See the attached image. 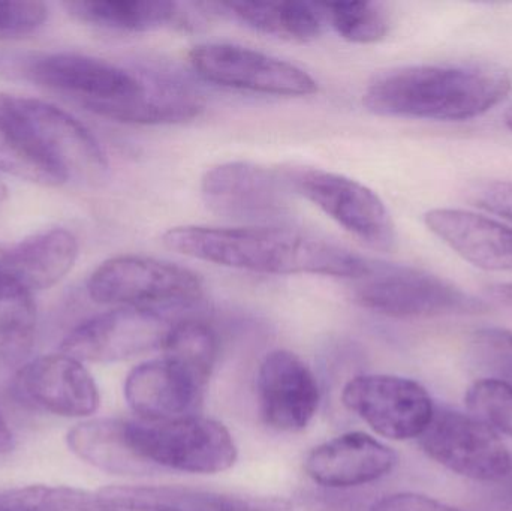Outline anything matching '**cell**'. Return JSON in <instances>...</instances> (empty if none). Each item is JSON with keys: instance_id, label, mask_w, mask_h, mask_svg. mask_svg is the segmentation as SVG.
<instances>
[{"instance_id": "obj_6", "label": "cell", "mask_w": 512, "mask_h": 511, "mask_svg": "<svg viewBox=\"0 0 512 511\" xmlns=\"http://www.w3.org/2000/svg\"><path fill=\"white\" fill-rule=\"evenodd\" d=\"M18 74L105 119L144 89L140 75L78 53L32 54L20 63Z\"/></svg>"}, {"instance_id": "obj_7", "label": "cell", "mask_w": 512, "mask_h": 511, "mask_svg": "<svg viewBox=\"0 0 512 511\" xmlns=\"http://www.w3.org/2000/svg\"><path fill=\"white\" fill-rule=\"evenodd\" d=\"M355 302L376 314L393 318L472 315L487 305L432 273L391 264H375L354 291Z\"/></svg>"}, {"instance_id": "obj_15", "label": "cell", "mask_w": 512, "mask_h": 511, "mask_svg": "<svg viewBox=\"0 0 512 511\" xmlns=\"http://www.w3.org/2000/svg\"><path fill=\"white\" fill-rule=\"evenodd\" d=\"M14 387L18 398L56 416L87 417L101 404L92 374L83 362L65 353L24 363Z\"/></svg>"}, {"instance_id": "obj_17", "label": "cell", "mask_w": 512, "mask_h": 511, "mask_svg": "<svg viewBox=\"0 0 512 511\" xmlns=\"http://www.w3.org/2000/svg\"><path fill=\"white\" fill-rule=\"evenodd\" d=\"M95 497L102 511H292L280 498L180 486H108Z\"/></svg>"}, {"instance_id": "obj_8", "label": "cell", "mask_w": 512, "mask_h": 511, "mask_svg": "<svg viewBox=\"0 0 512 511\" xmlns=\"http://www.w3.org/2000/svg\"><path fill=\"white\" fill-rule=\"evenodd\" d=\"M289 189L318 206L348 233L379 251L396 246V227L384 201L363 183L318 168L285 171Z\"/></svg>"}, {"instance_id": "obj_13", "label": "cell", "mask_w": 512, "mask_h": 511, "mask_svg": "<svg viewBox=\"0 0 512 511\" xmlns=\"http://www.w3.org/2000/svg\"><path fill=\"white\" fill-rule=\"evenodd\" d=\"M285 174L251 162H225L204 174L201 194L207 207L236 221L268 225L289 212Z\"/></svg>"}, {"instance_id": "obj_40", "label": "cell", "mask_w": 512, "mask_h": 511, "mask_svg": "<svg viewBox=\"0 0 512 511\" xmlns=\"http://www.w3.org/2000/svg\"><path fill=\"white\" fill-rule=\"evenodd\" d=\"M505 123H507L508 128L512 131V105L508 108L507 114H505Z\"/></svg>"}, {"instance_id": "obj_33", "label": "cell", "mask_w": 512, "mask_h": 511, "mask_svg": "<svg viewBox=\"0 0 512 511\" xmlns=\"http://www.w3.org/2000/svg\"><path fill=\"white\" fill-rule=\"evenodd\" d=\"M472 201L486 212L512 221V182L492 180L481 183L472 191Z\"/></svg>"}, {"instance_id": "obj_25", "label": "cell", "mask_w": 512, "mask_h": 511, "mask_svg": "<svg viewBox=\"0 0 512 511\" xmlns=\"http://www.w3.org/2000/svg\"><path fill=\"white\" fill-rule=\"evenodd\" d=\"M36 336L32 293L14 284L0 285V363L23 366Z\"/></svg>"}, {"instance_id": "obj_3", "label": "cell", "mask_w": 512, "mask_h": 511, "mask_svg": "<svg viewBox=\"0 0 512 511\" xmlns=\"http://www.w3.org/2000/svg\"><path fill=\"white\" fill-rule=\"evenodd\" d=\"M0 117L60 185L95 183L107 171L104 150L92 132L56 105L0 93Z\"/></svg>"}, {"instance_id": "obj_19", "label": "cell", "mask_w": 512, "mask_h": 511, "mask_svg": "<svg viewBox=\"0 0 512 511\" xmlns=\"http://www.w3.org/2000/svg\"><path fill=\"white\" fill-rule=\"evenodd\" d=\"M427 227L460 257L493 272H512V228L459 209L430 210Z\"/></svg>"}, {"instance_id": "obj_11", "label": "cell", "mask_w": 512, "mask_h": 511, "mask_svg": "<svg viewBox=\"0 0 512 511\" xmlns=\"http://www.w3.org/2000/svg\"><path fill=\"white\" fill-rule=\"evenodd\" d=\"M343 405L376 434L390 440L420 438L436 407L417 381L393 375H360L342 393Z\"/></svg>"}, {"instance_id": "obj_36", "label": "cell", "mask_w": 512, "mask_h": 511, "mask_svg": "<svg viewBox=\"0 0 512 511\" xmlns=\"http://www.w3.org/2000/svg\"><path fill=\"white\" fill-rule=\"evenodd\" d=\"M12 449H14V437L8 423L0 414V453H9Z\"/></svg>"}, {"instance_id": "obj_26", "label": "cell", "mask_w": 512, "mask_h": 511, "mask_svg": "<svg viewBox=\"0 0 512 511\" xmlns=\"http://www.w3.org/2000/svg\"><path fill=\"white\" fill-rule=\"evenodd\" d=\"M164 356L176 360L209 383L218 360V336L209 324L198 320L174 323L165 339Z\"/></svg>"}, {"instance_id": "obj_18", "label": "cell", "mask_w": 512, "mask_h": 511, "mask_svg": "<svg viewBox=\"0 0 512 511\" xmlns=\"http://www.w3.org/2000/svg\"><path fill=\"white\" fill-rule=\"evenodd\" d=\"M393 449L363 432H349L315 447L304 462L307 476L325 488H355L391 473Z\"/></svg>"}, {"instance_id": "obj_32", "label": "cell", "mask_w": 512, "mask_h": 511, "mask_svg": "<svg viewBox=\"0 0 512 511\" xmlns=\"http://www.w3.org/2000/svg\"><path fill=\"white\" fill-rule=\"evenodd\" d=\"M47 17L48 8L44 3L0 0V35L20 36L35 32Z\"/></svg>"}, {"instance_id": "obj_12", "label": "cell", "mask_w": 512, "mask_h": 511, "mask_svg": "<svg viewBox=\"0 0 512 511\" xmlns=\"http://www.w3.org/2000/svg\"><path fill=\"white\" fill-rule=\"evenodd\" d=\"M173 324L153 309L116 308L75 327L60 350L80 362H120L164 347Z\"/></svg>"}, {"instance_id": "obj_29", "label": "cell", "mask_w": 512, "mask_h": 511, "mask_svg": "<svg viewBox=\"0 0 512 511\" xmlns=\"http://www.w3.org/2000/svg\"><path fill=\"white\" fill-rule=\"evenodd\" d=\"M468 362L480 380L495 381L512 387V332L487 327L471 336Z\"/></svg>"}, {"instance_id": "obj_34", "label": "cell", "mask_w": 512, "mask_h": 511, "mask_svg": "<svg viewBox=\"0 0 512 511\" xmlns=\"http://www.w3.org/2000/svg\"><path fill=\"white\" fill-rule=\"evenodd\" d=\"M370 511H460L439 503L433 498L424 495L402 492V494L388 495L373 504Z\"/></svg>"}, {"instance_id": "obj_31", "label": "cell", "mask_w": 512, "mask_h": 511, "mask_svg": "<svg viewBox=\"0 0 512 511\" xmlns=\"http://www.w3.org/2000/svg\"><path fill=\"white\" fill-rule=\"evenodd\" d=\"M0 171L27 182L44 186H59L56 177L42 167L0 117Z\"/></svg>"}, {"instance_id": "obj_5", "label": "cell", "mask_w": 512, "mask_h": 511, "mask_svg": "<svg viewBox=\"0 0 512 511\" xmlns=\"http://www.w3.org/2000/svg\"><path fill=\"white\" fill-rule=\"evenodd\" d=\"M93 302L119 308H188L203 297L200 276L170 261L120 255L102 263L87 281Z\"/></svg>"}, {"instance_id": "obj_9", "label": "cell", "mask_w": 512, "mask_h": 511, "mask_svg": "<svg viewBox=\"0 0 512 511\" xmlns=\"http://www.w3.org/2000/svg\"><path fill=\"white\" fill-rule=\"evenodd\" d=\"M420 444L433 461L477 482H501L512 467L498 431L474 414L436 408Z\"/></svg>"}, {"instance_id": "obj_1", "label": "cell", "mask_w": 512, "mask_h": 511, "mask_svg": "<svg viewBox=\"0 0 512 511\" xmlns=\"http://www.w3.org/2000/svg\"><path fill=\"white\" fill-rule=\"evenodd\" d=\"M165 248L195 260L265 275L360 279L372 261L336 243L279 225L215 228L185 225L165 231Z\"/></svg>"}, {"instance_id": "obj_14", "label": "cell", "mask_w": 512, "mask_h": 511, "mask_svg": "<svg viewBox=\"0 0 512 511\" xmlns=\"http://www.w3.org/2000/svg\"><path fill=\"white\" fill-rule=\"evenodd\" d=\"M259 411L270 428L303 431L318 411L321 392L312 369L286 350L271 351L256 378Z\"/></svg>"}, {"instance_id": "obj_23", "label": "cell", "mask_w": 512, "mask_h": 511, "mask_svg": "<svg viewBox=\"0 0 512 511\" xmlns=\"http://www.w3.org/2000/svg\"><path fill=\"white\" fill-rule=\"evenodd\" d=\"M218 11L240 23L288 41L309 42L321 36L327 23L325 6L312 2L215 3Z\"/></svg>"}, {"instance_id": "obj_16", "label": "cell", "mask_w": 512, "mask_h": 511, "mask_svg": "<svg viewBox=\"0 0 512 511\" xmlns=\"http://www.w3.org/2000/svg\"><path fill=\"white\" fill-rule=\"evenodd\" d=\"M206 386L194 372L162 356L129 372L125 398L140 419L164 422L198 416Z\"/></svg>"}, {"instance_id": "obj_39", "label": "cell", "mask_w": 512, "mask_h": 511, "mask_svg": "<svg viewBox=\"0 0 512 511\" xmlns=\"http://www.w3.org/2000/svg\"><path fill=\"white\" fill-rule=\"evenodd\" d=\"M6 195H8V189H6L5 183L0 180V203L5 200Z\"/></svg>"}, {"instance_id": "obj_38", "label": "cell", "mask_w": 512, "mask_h": 511, "mask_svg": "<svg viewBox=\"0 0 512 511\" xmlns=\"http://www.w3.org/2000/svg\"><path fill=\"white\" fill-rule=\"evenodd\" d=\"M3 254H5V248L3 246H0V285L6 284L5 279L2 278V260H3ZM11 284V282H9Z\"/></svg>"}, {"instance_id": "obj_21", "label": "cell", "mask_w": 512, "mask_h": 511, "mask_svg": "<svg viewBox=\"0 0 512 511\" xmlns=\"http://www.w3.org/2000/svg\"><path fill=\"white\" fill-rule=\"evenodd\" d=\"M65 8L77 20L120 32H149L167 26L186 29L194 26V14H198L183 3L165 0H78L66 2Z\"/></svg>"}, {"instance_id": "obj_37", "label": "cell", "mask_w": 512, "mask_h": 511, "mask_svg": "<svg viewBox=\"0 0 512 511\" xmlns=\"http://www.w3.org/2000/svg\"><path fill=\"white\" fill-rule=\"evenodd\" d=\"M498 483H501L502 498H504L505 503L512 506V467L510 473Z\"/></svg>"}, {"instance_id": "obj_20", "label": "cell", "mask_w": 512, "mask_h": 511, "mask_svg": "<svg viewBox=\"0 0 512 511\" xmlns=\"http://www.w3.org/2000/svg\"><path fill=\"white\" fill-rule=\"evenodd\" d=\"M78 257V242L63 228L36 234L5 248L2 276L29 293L47 290L68 275Z\"/></svg>"}, {"instance_id": "obj_4", "label": "cell", "mask_w": 512, "mask_h": 511, "mask_svg": "<svg viewBox=\"0 0 512 511\" xmlns=\"http://www.w3.org/2000/svg\"><path fill=\"white\" fill-rule=\"evenodd\" d=\"M126 434L135 455L153 473L218 474L237 461L233 435L222 423L206 417L126 420Z\"/></svg>"}, {"instance_id": "obj_35", "label": "cell", "mask_w": 512, "mask_h": 511, "mask_svg": "<svg viewBox=\"0 0 512 511\" xmlns=\"http://www.w3.org/2000/svg\"><path fill=\"white\" fill-rule=\"evenodd\" d=\"M486 294L495 302L512 308V282H499V284L489 285L486 288Z\"/></svg>"}, {"instance_id": "obj_10", "label": "cell", "mask_w": 512, "mask_h": 511, "mask_svg": "<svg viewBox=\"0 0 512 511\" xmlns=\"http://www.w3.org/2000/svg\"><path fill=\"white\" fill-rule=\"evenodd\" d=\"M189 62L209 83L276 96H309L318 83L300 66L236 44H201Z\"/></svg>"}, {"instance_id": "obj_24", "label": "cell", "mask_w": 512, "mask_h": 511, "mask_svg": "<svg viewBox=\"0 0 512 511\" xmlns=\"http://www.w3.org/2000/svg\"><path fill=\"white\" fill-rule=\"evenodd\" d=\"M204 101L191 87L168 78L144 77L140 95L117 108L111 120L137 125H171L200 116Z\"/></svg>"}, {"instance_id": "obj_30", "label": "cell", "mask_w": 512, "mask_h": 511, "mask_svg": "<svg viewBox=\"0 0 512 511\" xmlns=\"http://www.w3.org/2000/svg\"><path fill=\"white\" fill-rule=\"evenodd\" d=\"M469 410L495 431L512 437V387L478 380L466 395Z\"/></svg>"}, {"instance_id": "obj_28", "label": "cell", "mask_w": 512, "mask_h": 511, "mask_svg": "<svg viewBox=\"0 0 512 511\" xmlns=\"http://www.w3.org/2000/svg\"><path fill=\"white\" fill-rule=\"evenodd\" d=\"M0 511H102L96 497L65 486H26L0 492Z\"/></svg>"}, {"instance_id": "obj_22", "label": "cell", "mask_w": 512, "mask_h": 511, "mask_svg": "<svg viewBox=\"0 0 512 511\" xmlns=\"http://www.w3.org/2000/svg\"><path fill=\"white\" fill-rule=\"evenodd\" d=\"M66 441L81 461L105 473L135 477L155 474L132 450L126 420L95 419L80 423L68 432Z\"/></svg>"}, {"instance_id": "obj_27", "label": "cell", "mask_w": 512, "mask_h": 511, "mask_svg": "<svg viewBox=\"0 0 512 511\" xmlns=\"http://www.w3.org/2000/svg\"><path fill=\"white\" fill-rule=\"evenodd\" d=\"M327 23L355 44L381 41L390 30V20L381 5L372 2L324 3Z\"/></svg>"}, {"instance_id": "obj_2", "label": "cell", "mask_w": 512, "mask_h": 511, "mask_svg": "<svg viewBox=\"0 0 512 511\" xmlns=\"http://www.w3.org/2000/svg\"><path fill=\"white\" fill-rule=\"evenodd\" d=\"M511 87V72L496 63L405 66L370 84L363 104L378 116L463 122L501 104Z\"/></svg>"}]
</instances>
